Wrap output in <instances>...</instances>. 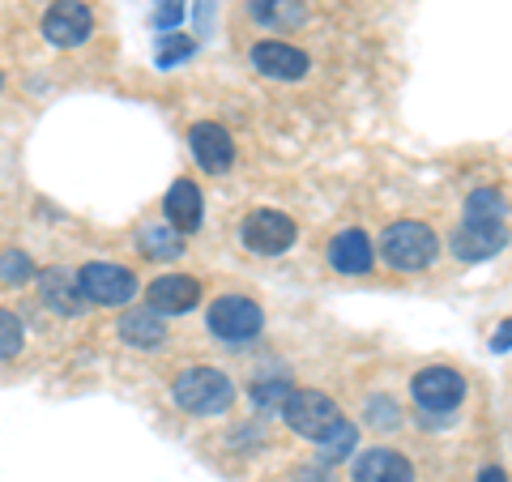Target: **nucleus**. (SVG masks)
<instances>
[{
	"mask_svg": "<svg viewBox=\"0 0 512 482\" xmlns=\"http://www.w3.org/2000/svg\"><path fill=\"white\" fill-rule=\"evenodd\" d=\"M192 43L188 35H175V30H163V43H158V69H171V64H180L184 56H192Z\"/></svg>",
	"mask_w": 512,
	"mask_h": 482,
	"instance_id": "25",
	"label": "nucleus"
},
{
	"mask_svg": "<svg viewBox=\"0 0 512 482\" xmlns=\"http://www.w3.org/2000/svg\"><path fill=\"white\" fill-rule=\"evenodd\" d=\"M39 291H43L47 308H56L60 316H77V312H86V303H90L73 269H43L39 273Z\"/></svg>",
	"mask_w": 512,
	"mask_h": 482,
	"instance_id": "15",
	"label": "nucleus"
},
{
	"mask_svg": "<svg viewBox=\"0 0 512 482\" xmlns=\"http://www.w3.org/2000/svg\"><path fill=\"white\" fill-rule=\"evenodd\" d=\"M248 13L265 30H291V26L308 22V9H303V0H248Z\"/></svg>",
	"mask_w": 512,
	"mask_h": 482,
	"instance_id": "18",
	"label": "nucleus"
},
{
	"mask_svg": "<svg viewBox=\"0 0 512 482\" xmlns=\"http://www.w3.org/2000/svg\"><path fill=\"white\" fill-rule=\"evenodd\" d=\"M22 320L18 316H13L9 308H0V363H9L13 355H18V350H22Z\"/></svg>",
	"mask_w": 512,
	"mask_h": 482,
	"instance_id": "23",
	"label": "nucleus"
},
{
	"mask_svg": "<svg viewBox=\"0 0 512 482\" xmlns=\"http://www.w3.org/2000/svg\"><path fill=\"white\" fill-rule=\"evenodd\" d=\"M295 389H291V380H278V376H269V380H256L252 384V406L261 410V414H282V406H286V397H291Z\"/></svg>",
	"mask_w": 512,
	"mask_h": 482,
	"instance_id": "22",
	"label": "nucleus"
},
{
	"mask_svg": "<svg viewBox=\"0 0 512 482\" xmlns=\"http://www.w3.org/2000/svg\"><path fill=\"white\" fill-rule=\"evenodd\" d=\"M248 56H252V69L261 77H274V82H303L308 69H312L308 52H299V47H291V43H278V39L256 43Z\"/></svg>",
	"mask_w": 512,
	"mask_h": 482,
	"instance_id": "10",
	"label": "nucleus"
},
{
	"mask_svg": "<svg viewBox=\"0 0 512 482\" xmlns=\"http://www.w3.org/2000/svg\"><path fill=\"white\" fill-rule=\"evenodd\" d=\"M94 35V13L86 0H52L43 13V39L52 47H77Z\"/></svg>",
	"mask_w": 512,
	"mask_h": 482,
	"instance_id": "9",
	"label": "nucleus"
},
{
	"mask_svg": "<svg viewBox=\"0 0 512 482\" xmlns=\"http://www.w3.org/2000/svg\"><path fill=\"white\" fill-rule=\"evenodd\" d=\"M184 13H188V0H158L154 5V26L158 30H175Z\"/></svg>",
	"mask_w": 512,
	"mask_h": 482,
	"instance_id": "26",
	"label": "nucleus"
},
{
	"mask_svg": "<svg viewBox=\"0 0 512 482\" xmlns=\"http://www.w3.org/2000/svg\"><path fill=\"white\" fill-rule=\"evenodd\" d=\"M329 265L346 273V278H363V273H372L376 265V248L372 239H367V231L350 227V231H338L329 239Z\"/></svg>",
	"mask_w": 512,
	"mask_h": 482,
	"instance_id": "13",
	"label": "nucleus"
},
{
	"mask_svg": "<svg viewBox=\"0 0 512 482\" xmlns=\"http://www.w3.org/2000/svg\"><path fill=\"white\" fill-rule=\"evenodd\" d=\"M355 482H414V465L393 453V448H367V453L355 457V470H350Z\"/></svg>",
	"mask_w": 512,
	"mask_h": 482,
	"instance_id": "14",
	"label": "nucleus"
},
{
	"mask_svg": "<svg viewBox=\"0 0 512 482\" xmlns=\"http://www.w3.org/2000/svg\"><path fill=\"white\" fill-rule=\"evenodd\" d=\"M171 397L188 414H222L235 401V384L218 367H184L171 384Z\"/></svg>",
	"mask_w": 512,
	"mask_h": 482,
	"instance_id": "2",
	"label": "nucleus"
},
{
	"mask_svg": "<svg viewBox=\"0 0 512 482\" xmlns=\"http://www.w3.org/2000/svg\"><path fill=\"white\" fill-rule=\"evenodd\" d=\"M35 278V265H30V256L26 252H0V282H9V286H22Z\"/></svg>",
	"mask_w": 512,
	"mask_h": 482,
	"instance_id": "24",
	"label": "nucleus"
},
{
	"mask_svg": "<svg viewBox=\"0 0 512 482\" xmlns=\"http://www.w3.org/2000/svg\"><path fill=\"white\" fill-rule=\"evenodd\" d=\"M265 325V312L256 308V303L248 295H218L210 303V329L214 337H222V342H248V337H256Z\"/></svg>",
	"mask_w": 512,
	"mask_h": 482,
	"instance_id": "6",
	"label": "nucleus"
},
{
	"mask_svg": "<svg viewBox=\"0 0 512 482\" xmlns=\"http://www.w3.org/2000/svg\"><path fill=\"white\" fill-rule=\"evenodd\" d=\"M184 231H175V227H163V222H150V227H141L137 235V248L150 256V261H175V256L184 252Z\"/></svg>",
	"mask_w": 512,
	"mask_h": 482,
	"instance_id": "19",
	"label": "nucleus"
},
{
	"mask_svg": "<svg viewBox=\"0 0 512 482\" xmlns=\"http://www.w3.org/2000/svg\"><path fill=\"white\" fill-rule=\"evenodd\" d=\"M282 419H286V427H291V431H299V436L325 440L329 431L342 423V410H338V401H333L329 393L295 389L291 397H286V406H282Z\"/></svg>",
	"mask_w": 512,
	"mask_h": 482,
	"instance_id": "3",
	"label": "nucleus"
},
{
	"mask_svg": "<svg viewBox=\"0 0 512 482\" xmlns=\"http://www.w3.org/2000/svg\"><path fill=\"white\" fill-rule=\"evenodd\" d=\"M0 86H5V77H0Z\"/></svg>",
	"mask_w": 512,
	"mask_h": 482,
	"instance_id": "31",
	"label": "nucleus"
},
{
	"mask_svg": "<svg viewBox=\"0 0 512 482\" xmlns=\"http://www.w3.org/2000/svg\"><path fill=\"white\" fill-rule=\"evenodd\" d=\"M188 146H192V158H197V163L210 175L231 171V163H235V141H231L227 128L214 124V120L192 124L188 128Z\"/></svg>",
	"mask_w": 512,
	"mask_h": 482,
	"instance_id": "11",
	"label": "nucleus"
},
{
	"mask_svg": "<svg viewBox=\"0 0 512 482\" xmlns=\"http://www.w3.org/2000/svg\"><path fill=\"white\" fill-rule=\"evenodd\" d=\"M197 299H201V282L188 278V273H163V278H154L150 291H146V303L158 316H184V312L197 308Z\"/></svg>",
	"mask_w": 512,
	"mask_h": 482,
	"instance_id": "12",
	"label": "nucleus"
},
{
	"mask_svg": "<svg viewBox=\"0 0 512 482\" xmlns=\"http://www.w3.org/2000/svg\"><path fill=\"white\" fill-rule=\"evenodd\" d=\"M77 282H82L86 299L99 303V308H124V303L137 295V273L124 265H107V261L77 269Z\"/></svg>",
	"mask_w": 512,
	"mask_h": 482,
	"instance_id": "7",
	"label": "nucleus"
},
{
	"mask_svg": "<svg viewBox=\"0 0 512 482\" xmlns=\"http://www.w3.org/2000/svg\"><path fill=\"white\" fill-rule=\"evenodd\" d=\"M167 218H171V227L175 231H184V235H192L201 227V188L192 184V180H175L171 188H167Z\"/></svg>",
	"mask_w": 512,
	"mask_h": 482,
	"instance_id": "17",
	"label": "nucleus"
},
{
	"mask_svg": "<svg viewBox=\"0 0 512 482\" xmlns=\"http://www.w3.org/2000/svg\"><path fill=\"white\" fill-rule=\"evenodd\" d=\"M355 444H359V427H355V423H346V419H342L338 427H333L325 440H316V448H320V461H325V465H333V461H346L350 453H355Z\"/></svg>",
	"mask_w": 512,
	"mask_h": 482,
	"instance_id": "20",
	"label": "nucleus"
},
{
	"mask_svg": "<svg viewBox=\"0 0 512 482\" xmlns=\"http://www.w3.org/2000/svg\"><path fill=\"white\" fill-rule=\"evenodd\" d=\"M487 346L495 350V355H504V350H512V316L495 325V333H491V342H487Z\"/></svg>",
	"mask_w": 512,
	"mask_h": 482,
	"instance_id": "28",
	"label": "nucleus"
},
{
	"mask_svg": "<svg viewBox=\"0 0 512 482\" xmlns=\"http://www.w3.org/2000/svg\"><path fill=\"white\" fill-rule=\"evenodd\" d=\"M466 218H478V222H504V218H508L504 192H500V188H474L470 197H466Z\"/></svg>",
	"mask_w": 512,
	"mask_h": 482,
	"instance_id": "21",
	"label": "nucleus"
},
{
	"mask_svg": "<svg viewBox=\"0 0 512 482\" xmlns=\"http://www.w3.org/2000/svg\"><path fill=\"white\" fill-rule=\"evenodd\" d=\"M367 423H372V427H397V401L372 397V401H367Z\"/></svg>",
	"mask_w": 512,
	"mask_h": 482,
	"instance_id": "27",
	"label": "nucleus"
},
{
	"mask_svg": "<svg viewBox=\"0 0 512 482\" xmlns=\"http://www.w3.org/2000/svg\"><path fill=\"white\" fill-rule=\"evenodd\" d=\"M508 222H478V218H466L461 227L448 239V252L466 265H478V261H491L495 252L508 248Z\"/></svg>",
	"mask_w": 512,
	"mask_h": 482,
	"instance_id": "8",
	"label": "nucleus"
},
{
	"mask_svg": "<svg viewBox=\"0 0 512 482\" xmlns=\"http://www.w3.org/2000/svg\"><path fill=\"white\" fill-rule=\"evenodd\" d=\"M478 482H508V478H504V470H500V465H487V470L478 474Z\"/></svg>",
	"mask_w": 512,
	"mask_h": 482,
	"instance_id": "30",
	"label": "nucleus"
},
{
	"mask_svg": "<svg viewBox=\"0 0 512 482\" xmlns=\"http://www.w3.org/2000/svg\"><path fill=\"white\" fill-rule=\"evenodd\" d=\"M295 482H333V474H329V465H325V470H303Z\"/></svg>",
	"mask_w": 512,
	"mask_h": 482,
	"instance_id": "29",
	"label": "nucleus"
},
{
	"mask_svg": "<svg viewBox=\"0 0 512 482\" xmlns=\"http://www.w3.org/2000/svg\"><path fill=\"white\" fill-rule=\"evenodd\" d=\"M239 239H244V248L256 256H282L286 248H295L299 227L278 210H252L239 222Z\"/></svg>",
	"mask_w": 512,
	"mask_h": 482,
	"instance_id": "5",
	"label": "nucleus"
},
{
	"mask_svg": "<svg viewBox=\"0 0 512 482\" xmlns=\"http://www.w3.org/2000/svg\"><path fill=\"white\" fill-rule=\"evenodd\" d=\"M120 342L137 346V350H158L167 342V325L163 316H158L154 308H133L120 316Z\"/></svg>",
	"mask_w": 512,
	"mask_h": 482,
	"instance_id": "16",
	"label": "nucleus"
},
{
	"mask_svg": "<svg viewBox=\"0 0 512 482\" xmlns=\"http://www.w3.org/2000/svg\"><path fill=\"white\" fill-rule=\"evenodd\" d=\"M410 393H414V401H419L423 414H453L461 401H466L470 384L457 367L436 363V367H423V372L410 376Z\"/></svg>",
	"mask_w": 512,
	"mask_h": 482,
	"instance_id": "4",
	"label": "nucleus"
},
{
	"mask_svg": "<svg viewBox=\"0 0 512 482\" xmlns=\"http://www.w3.org/2000/svg\"><path fill=\"white\" fill-rule=\"evenodd\" d=\"M440 252V239L427 222H414V218H402V222H389L380 235V256L389 269H402V273H419L436 261Z\"/></svg>",
	"mask_w": 512,
	"mask_h": 482,
	"instance_id": "1",
	"label": "nucleus"
}]
</instances>
